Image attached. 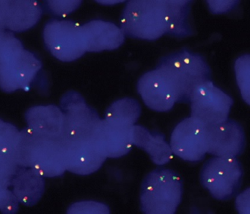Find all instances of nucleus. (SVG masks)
<instances>
[{
    "instance_id": "obj_1",
    "label": "nucleus",
    "mask_w": 250,
    "mask_h": 214,
    "mask_svg": "<svg viewBox=\"0 0 250 214\" xmlns=\"http://www.w3.org/2000/svg\"><path fill=\"white\" fill-rule=\"evenodd\" d=\"M62 104V141L66 170L82 175L95 172L106 159L95 139L100 118L77 94L68 95Z\"/></svg>"
},
{
    "instance_id": "obj_2",
    "label": "nucleus",
    "mask_w": 250,
    "mask_h": 214,
    "mask_svg": "<svg viewBox=\"0 0 250 214\" xmlns=\"http://www.w3.org/2000/svg\"><path fill=\"white\" fill-rule=\"evenodd\" d=\"M178 1H129L121 17L125 36L156 40L173 36Z\"/></svg>"
},
{
    "instance_id": "obj_3",
    "label": "nucleus",
    "mask_w": 250,
    "mask_h": 214,
    "mask_svg": "<svg viewBox=\"0 0 250 214\" xmlns=\"http://www.w3.org/2000/svg\"><path fill=\"white\" fill-rule=\"evenodd\" d=\"M19 166L38 175L54 177L66 171L62 136H53L27 127L20 132L17 152Z\"/></svg>"
},
{
    "instance_id": "obj_4",
    "label": "nucleus",
    "mask_w": 250,
    "mask_h": 214,
    "mask_svg": "<svg viewBox=\"0 0 250 214\" xmlns=\"http://www.w3.org/2000/svg\"><path fill=\"white\" fill-rule=\"evenodd\" d=\"M42 67L40 61L10 35L0 36V87L14 92L29 86Z\"/></svg>"
},
{
    "instance_id": "obj_5",
    "label": "nucleus",
    "mask_w": 250,
    "mask_h": 214,
    "mask_svg": "<svg viewBox=\"0 0 250 214\" xmlns=\"http://www.w3.org/2000/svg\"><path fill=\"white\" fill-rule=\"evenodd\" d=\"M180 176L167 168H157L146 176L140 191V207L146 214H172L181 201Z\"/></svg>"
},
{
    "instance_id": "obj_6",
    "label": "nucleus",
    "mask_w": 250,
    "mask_h": 214,
    "mask_svg": "<svg viewBox=\"0 0 250 214\" xmlns=\"http://www.w3.org/2000/svg\"><path fill=\"white\" fill-rule=\"evenodd\" d=\"M158 67L163 69L173 80L178 102H189L194 89L210 80V70L204 59L197 54L181 50L162 60Z\"/></svg>"
},
{
    "instance_id": "obj_7",
    "label": "nucleus",
    "mask_w": 250,
    "mask_h": 214,
    "mask_svg": "<svg viewBox=\"0 0 250 214\" xmlns=\"http://www.w3.org/2000/svg\"><path fill=\"white\" fill-rule=\"evenodd\" d=\"M243 168L235 157H216L207 161L200 173L203 186L219 200L235 196L242 182Z\"/></svg>"
},
{
    "instance_id": "obj_8",
    "label": "nucleus",
    "mask_w": 250,
    "mask_h": 214,
    "mask_svg": "<svg viewBox=\"0 0 250 214\" xmlns=\"http://www.w3.org/2000/svg\"><path fill=\"white\" fill-rule=\"evenodd\" d=\"M189 102L191 117L209 127L228 119L233 101L210 80L194 89Z\"/></svg>"
},
{
    "instance_id": "obj_9",
    "label": "nucleus",
    "mask_w": 250,
    "mask_h": 214,
    "mask_svg": "<svg viewBox=\"0 0 250 214\" xmlns=\"http://www.w3.org/2000/svg\"><path fill=\"white\" fill-rule=\"evenodd\" d=\"M169 146L184 161H201L207 153V126L194 117L183 120L174 129Z\"/></svg>"
},
{
    "instance_id": "obj_10",
    "label": "nucleus",
    "mask_w": 250,
    "mask_h": 214,
    "mask_svg": "<svg viewBox=\"0 0 250 214\" xmlns=\"http://www.w3.org/2000/svg\"><path fill=\"white\" fill-rule=\"evenodd\" d=\"M137 90L146 105L158 112H166L178 102V94L173 80L160 67L142 76Z\"/></svg>"
},
{
    "instance_id": "obj_11",
    "label": "nucleus",
    "mask_w": 250,
    "mask_h": 214,
    "mask_svg": "<svg viewBox=\"0 0 250 214\" xmlns=\"http://www.w3.org/2000/svg\"><path fill=\"white\" fill-rule=\"evenodd\" d=\"M45 40L52 54L61 61H74L86 52L82 27L70 22L48 24Z\"/></svg>"
},
{
    "instance_id": "obj_12",
    "label": "nucleus",
    "mask_w": 250,
    "mask_h": 214,
    "mask_svg": "<svg viewBox=\"0 0 250 214\" xmlns=\"http://www.w3.org/2000/svg\"><path fill=\"white\" fill-rule=\"evenodd\" d=\"M245 135L238 123L227 119L207 127V153L216 157H235L245 147Z\"/></svg>"
},
{
    "instance_id": "obj_13",
    "label": "nucleus",
    "mask_w": 250,
    "mask_h": 214,
    "mask_svg": "<svg viewBox=\"0 0 250 214\" xmlns=\"http://www.w3.org/2000/svg\"><path fill=\"white\" fill-rule=\"evenodd\" d=\"M134 125L111 120H101L96 129L95 139L98 147L106 158H120L132 148Z\"/></svg>"
},
{
    "instance_id": "obj_14",
    "label": "nucleus",
    "mask_w": 250,
    "mask_h": 214,
    "mask_svg": "<svg viewBox=\"0 0 250 214\" xmlns=\"http://www.w3.org/2000/svg\"><path fill=\"white\" fill-rule=\"evenodd\" d=\"M86 52L113 50L123 45L125 35L115 24L96 20L82 27Z\"/></svg>"
},
{
    "instance_id": "obj_15",
    "label": "nucleus",
    "mask_w": 250,
    "mask_h": 214,
    "mask_svg": "<svg viewBox=\"0 0 250 214\" xmlns=\"http://www.w3.org/2000/svg\"><path fill=\"white\" fill-rule=\"evenodd\" d=\"M132 143L144 149L150 155L152 161L157 165H165L172 159L173 153L170 146L160 133H152L142 126L134 125Z\"/></svg>"
},
{
    "instance_id": "obj_16",
    "label": "nucleus",
    "mask_w": 250,
    "mask_h": 214,
    "mask_svg": "<svg viewBox=\"0 0 250 214\" xmlns=\"http://www.w3.org/2000/svg\"><path fill=\"white\" fill-rule=\"evenodd\" d=\"M29 127L46 134L62 136L64 114L54 106L36 107L27 114Z\"/></svg>"
},
{
    "instance_id": "obj_17",
    "label": "nucleus",
    "mask_w": 250,
    "mask_h": 214,
    "mask_svg": "<svg viewBox=\"0 0 250 214\" xmlns=\"http://www.w3.org/2000/svg\"><path fill=\"white\" fill-rule=\"evenodd\" d=\"M19 167L14 158L0 155V211L5 214L16 212L18 208V199L10 187Z\"/></svg>"
},
{
    "instance_id": "obj_18",
    "label": "nucleus",
    "mask_w": 250,
    "mask_h": 214,
    "mask_svg": "<svg viewBox=\"0 0 250 214\" xmlns=\"http://www.w3.org/2000/svg\"><path fill=\"white\" fill-rule=\"evenodd\" d=\"M43 177L38 175L33 170L20 169L19 167L13 178L11 186L14 195L23 203L31 205L36 202L43 190Z\"/></svg>"
},
{
    "instance_id": "obj_19",
    "label": "nucleus",
    "mask_w": 250,
    "mask_h": 214,
    "mask_svg": "<svg viewBox=\"0 0 250 214\" xmlns=\"http://www.w3.org/2000/svg\"><path fill=\"white\" fill-rule=\"evenodd\" d=\"M5 26L12 30H22L34 24L39 18L37 5L30 2H2Z\"/></svg>"
},
{
    "instance_id": "obj_20",
    "label": "nucleus",
    "mask_w": 250,
    "mask_h": 214,
    "mask_svg": "<svg viewBox=\"0 0 250 214\" xmlns=\"http://www.w3.org/2000/svg\"><path fill=\"white\" fill-rule=\"evenodd\" d=\"M141 114V107L135 99L125 98L114 102L105 114V119L134 125Z\"/></svg>"
},
{
    "instance_id": "obj_21",
    "label": "nucleus",
    "mask_w": 250,
    "mask_h": 214,
    "mask_svg": "<svg viewBox=\"0 0 250 214\" xmlns=\"http://www.w3.org/2000/svg\"><path fill=\"white\" fill-rule=\"evenodd\" d=\"M20 132L15 127L0 120V155L17 160Z\"/></svg>"
},
{
    "instance_id": "obj_22",
    "label": "nucleus",
    "mask_w": 250,
    "mask_h": 214,
    "mask_svg": "<svg viewBox=\"0 0 250 214\" xmlns=\"http://www.w3.org/2000/svg\"><path fill=\"white\" fill-rule=\"evenodd\" d=\"M250 57H241L237 61L235 64L237 80L239 85L240 89L242 92L244 99L249 103V77H250Z\"/></svg>"
},
{
    "instance_id": "obj_23",
    "label": "nucleus",
    "mask_w": 250,
    "mask_h": 214,
    "mask_svg": "<svg viewBox=\"0 0 250 214\" xmlns=\"http://www.w3.org/2000/svg\"><path fill=\"white\" fill-rule=\"evenodd\" d=\"M238 3L237 1H208V5L213 13L226 12Z\"/></svg>"
},
{
    "instance_id": "obj_24",
    "label": "nucleus",
    "mask_w": 250,
    "mask_h": 214,
    "mask_svg": "<svg viewBox=\"0 0 250 214\" xmlns=\"http://www.w3.org/2000/svg\"><path fill=\"white\" fill-rule=\"evenodd\" d=\"M5 19H4L3 8L2 2H0V36L2 35V29L5 27Z\"/></svg>"
}]
</instances>
